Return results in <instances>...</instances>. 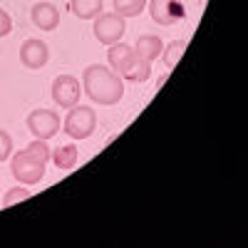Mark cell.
I'll return each instance as SVG.
<instances>
[{
  "instance_id": "obj_16",
  "label": "cell",
  "mask_w": 248,
  "mask_h": 248,
  "mask_svg": "<svg viewBox=\"0 0 248 248\" xmlns=\"http://www.w3.org/2000/svg\"><path fill=\"white\" fill-rule=\"evenodd\" d=\"M149 0H114V13L122 15L124 20L127 17H137L144 13V8H147Z\"/></svg>"
},
{
  "instance_id": "obj_4",
  "label": "cell",
  "mask_w": 248,
  "mask_h": 248,
  "mask_svg": "<svg viewBox=\"0 0 248 248\" xmlns=\"http://www.w3.org/2000/svg\"><path fill=\"white\" fill-rule=\"evenodd\" d=\"M10 174L17 181H23V184H37V181H43V176H45V164L32 159L25 149H20L10 159Z\"/></svg>"
},
{
  "instance_id": "obj_18",
  "label": "cell",
  "mask_w": 248,
  "mask_h": 248,
  "mask_svg": "<svg viewBox=\"0 0 248 248\" xmlns=\"http://www.w3.org/2000/svg\"><path fill=\"white\" fill-rule=\"evenodd\" d=\"M32 194L25 189V186H15V189H10L5 196H3V201H0V206H15V203H20V201H25V199H30Z\"/></svg>"
},
{
  "instance_id": "obj_1",
  "label": "cell",
  "mask_w": 248,
  "mask_h": 248,
  "mask_svg": "<svg viewBox=\"0 0 248 248\" xmlns=\"http://www.w3.org/2000/svg\"><path fill=\"white\" fill-rule=\"evenodd\" d=\"M82 92L94 105H117L124 94V79L107 65H90L82 72Z\"/></svg>"
},
{
  "instance_id": "obj_10",
  "label": "cell",
  "mask_w": 248,
  "mask_h": 248,
  "mask_svg": "<svg viewBox=\"0 0 248 248\" xmlns=\"http://www.w3.org/2000/svg\"><path fill=\"white\" fill-rule=\"evenodd\" d=\"M134 57H137L134 47H132V45H127V43H122V40L107 47V60H109V67H112L117 75H124V72H127V70H129V65L134 62Z\"/></svg>"
},
{
  "instance_id": "obj_5",
  "label": "cell",
  "mask_w": 248,
  "mask_h": 248,
  "mask_svg": "<svg viewBox=\"0 0 248 248\" xmlns=\"http://www.w3.org/2000/svg\"><path fill=\"white\" fill-rule=\"evenodd\" d=\"M82 97V82L72 75H57L52 82V99L55 105L62 109H70L75 105H79Z\"/></svg>"
},
{
  "instance_id": "obj_17",
  "label": "cell",
  "mask_w": 248,
  "mask_h": 248,
  "mask_svg": "<svg viewBox=\"0 0 248 248\" xmlns=\"http://www.w3.org/2000/svg\"><path fill=\"white\" fill-rule=\"evenodd\" d=\"M25 152L32 156V159H37V161H43V164H47L50 161V147H47V139H32L28 147H25Z\"/></svg>"
},
{
  "instance_id": "obj_9",
  "label": "cell",
  "mask_w": 248,
  "mask_h": 248,
  "mask_svg": "<svg viewBox=\"0 0 248 248\" xmlns=\"http://www.w3.org/2000/svg\"><path fill=\"white\" fill-rule=\"evenodd\" d=\"M30 20H32L35 28L50 32V30H55V28L60 25V10H57L52 3L43 0V3H35V5L30 8Z\"/></svg>"
},
{
  "instance_id": "obj_8",
  "label": "cell",
  "mask_w": 248,
  "mask_h": 248,
  "mask_svg": "<svg viewBox=\"0 0 248 248\" xmlns=\"http://www.w3.org/2000/svg\"><path fill=\"white\" fill-rule=\"evenodd\" d=\"M147 8H149V15H152L154 23L164 25V28L179 23L184 17V8H181L179 0H149Z\"/></svg>"
},
{
  "instance_id": "obj_6",
  "label": "cell",
  "mask_w": 248,
  "mask_h": 248,
  "mask_svg": "<svg viewBox=\"0 0 248 248\" xmlns=\"http://www.w3.org/2000/svg\"><path fill=\"white\" fill-rule=\"evenodd\" d=\"M25 124L35 139H52L60 132V117L52 109H32Z\"/></svg>"
},
{
  "instance_id": "obj_14",
  "label": "cell",
  "mask_w": 248,
  "mask_h": 248,
  "mask_svg": "<svg viewBox=\"0 0 248 248\" xmlns=\"http://www.w3.org/2000/svg\"><path fill=\"white\" fill-rule=\"evenodd\" d=\"M152 77V62L144 60V57H134V62L129 65V70L122 75V79H129V82H147Z\"/></svg>"
},
{
  "instance_id": "obj_7",
  "label": "cell",
  "mask_w": 248,
  "mask_h": 248,
  "mask_svg": "<svg viewBox=\"0 0 248 248\" xmlns=\"http://www.w3.org/2000/svg\"><path fill=\"white\" fill-rule=\"evenodd\" d=\"M50 60V47L45 40L40 37H30L23 43V47H20V62L28 67V70H40L45 67Z\"/></svg>"
},
{
  "instance_id": "obj_19",
  "label": "cell",
  "mask_w": 248,
  "mask_h": 248,
  "mask_svg": "<svg viewBox=\"0 0 248 248\" xmlns=\"http://www.w3.org/2000/svg\"><path fill=\"white\" fill-rule=\"evenodd\" d=\"M13 154V139L5 129H0V161H8Z\"/></svg>"
},
{
  "instance_id": "obj_21",
  "label": "cell",
  "mask_w": 248,
  "mask_h": 248,
  "mask_svg": "<svg viewBox=\"0 0 248 248\" xmlns=\"http://www.w3.org/2000/svg\"><path fill=\"white\" fill-rule=\"evenodd\" d=\"M0 52H3V50H0Z\"/></svg>"
},
{
  "instance_id": "obj_2",
  "label": "cell",
  "mask_w": 248,
  "mask_h": 248,
  "mask_svg": "<svg viewBox=\"0 0 248 248\" xmlns=\"http://www.w3.org/2000/svg\"><path fill=\"white\" fill-rule=\"evenodd\" d=\"M97 127V112L87 105H75L70 107V114L65 117V134L75 141L87 139Z\"/></svg>"
},
{
  "instance_id": "obj_12",
  "label": "cell",
  "mask_w": 248,
  "mask_h": 248,
  "mask_svg": "<svg viewBox=\"0 0 248 248\" xmlns=\"http://www.w3.org/2000/svg\"><path fill=\"white\" fill-rule=\"evenodd\" d=\"M50 159L55 161L57 169L70 171V169H75V164L79 159V152H77L75 144H65V147H57L55 152H50Z\"/></svg>"
},
{
  "instance_id": "obj_3",
  "label": "cell",
  "mask_w": 248,
  "mask_h": 248,
  "mask_svg": "<svg viewBox=\"0 0 248 248\" xmlns=\"http://www.w3.org/2000/svg\"><path fill=\"white\" fill-rule=\"evenodd\" d=\"M94 37L99 40L102 45H114L119 43V40L124 37V32H127V23H124V17L117 15L114 10L112 13H99L94 17Z\"/></svg>"
},
{
  "instance_id": "obj_15",
  "label": "cell",
  "mask_w": 248,
  "mask_h": 248,
  "mask_svg": "<svg viewBox=\"0 0 248 248\" xmlns=\"http://www.w3.org/2000/svg\"><path fill=\"white\" fill-rule=\"evenodd\" d=\"M186 47H189V40H171V43L161 50V60H164V65H167V70L179 65V60L186 52Z\"/></svg>"
},
{
  "instance_id": "obj_11",
  "label": "cell",
  "mask_w": 248,
  "mask_h": 248,
  "mask_svg": "<svg viewBox=\"0 0 248 248\" xmlns=\"http://www.w3.org/2000/svg\"><path fill=\"white\" fill-rule=\"evenodd\" d=\"M164 50V43H161V37L159 35H139L137 37V43H134V52L144 60H149L154 62Z\"/></svg>"
},
{
  "instance_id": "obj_20",
  "label": "cell",
  "mask_w": 248,
  "mask_h": 248,
  "mask_svg": "<svg viewBox=\"0 0 248 248\" xmlns=\"http://www.w3.org/2000/svg\"><path fill=\"white\" fill-rule=\"evenodd\" d=\"M10 30H13V20H10V15L3 8H0V37L10 35Z\"/></svg>"
},
{
  "instance_id": "obj_13",
  "label": "cell",
  "mask_w": 248,
  "mask_h": 248,
  "mask_svg": "<svg viewBox=\"0 0 248 248\" xmlns=\"http://www.w3.org/2000/svg\"><path fill=\"white\" fill-rule=\"evenodd\" d=\"M102 8H105L102 0H70V10L79 20H94L102 13Z\"/></svg>"
}]
</instances>
